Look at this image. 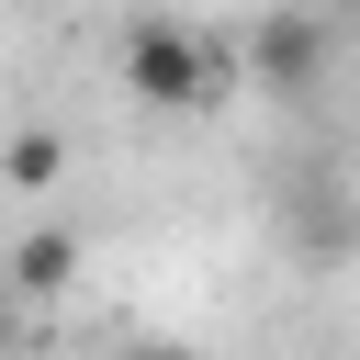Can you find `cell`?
<instances>
[{
  "label": "cell",
  "instance_id": "obj_1",
  "mask_svg": "<svg viewBox=\"0 0 360 360\" xmlns=\"http://www.w3.org/2000/svg\"><path fill=\"white\" fill-rule=\"evenodd\" d=\"M112 79H124V101H135V112H214V101L236 90L225 45H214L202 22H180V11H146V22L124 34Z\"/></svg>",
  "mask_w": 360,
  "mask_h": 360
},
{
  "label": "cell",
  "instance_id": "obj_2",
  "mask_svg": "<svg viewBox=\"0 0 360 360\" xmlns=\"http://www.w3.org/2000/svg\"><path fill=\"white\" fill-rule=\"evenodd\" d=\"M326 68H338V34H326V11H304V0H270L259 22H248V79L270 90V101H315L326 90Z\"/></svg>",
  "mask_w": 360,
  "mask_h": 360
},
{
  "label": "cell",
  "instance_id": "obj_3",
  "mask_svg": "<svg viewBox=\"0 0 360 360\" xmlns=\"http://www.w3.org/2000/svg\"><path fill=\"white\" fill-rule=\"evenodd\" d=\"M90 270V248H79V225H34L22 248H0V281L22 292V304H56L68 281Z\"/></svg>",
  "mask_w": 360,
  "mask_h": 360
},
{
  "label": "cell",
  "instance_id": "obj_4",
  "mask_svg": "<svg viewBox=\"0 0 360 360\" xmlns=\"http://www.w3.org/2000/svg\"><path fill=\"white\" fill-rule=\"evenodd\" d=\"M56 169H68V146L34 124V135H11L0 146V191H56Z\"/></svg>",
  "mask_w": 360,
  "mask_h": 360
},
{
  "label": "cell",
  "instance_id": "obj_5",
  "mask_svg": "<svg viewBox=\"0 0 360 360\" xmlns=\"http://www.w3.org/2000/svg\"><path fill=\"white\" fill-rule=\"evenodd\" d=\"M11 338H22V292L0 281V349H11Z\"/></svg>",
  "mask_w": 360,
  "mask_h": 360
}]
</instances>
